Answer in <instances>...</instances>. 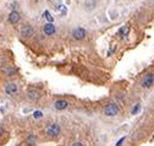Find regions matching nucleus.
I'll use <instances>...</instances> for the list:
<instances>
[{
	"label": "nucleus",
	"mask_w": 154,
	"mask_h": 146,
	"mask_svg": "<svg viewBox=\"0 0 154 146\" xmlns=\"http://www.w3.org/2000/svg\"><path fill=\"white\" fill-rule=\"evenodd\" d=\"M129 32H130V27L129 26H122L121 28L119 30V36H120L121 38H125L129 34Z\"/></svg>",
	"instance_id": "nucleus-12"
},
{
	"label": "nucleus",
	"mask_w": 154,
	"mask_h": 146,
	"mask_svg": "<svg viewBox=\"0 0 154 146\" xmlns=\"http://www.w3.org/2000/svg\"><path fill=\"white\" fill-rule=\"evenodd\" d=\"M71 146H83V144L82 142H73Z\"/></svg>",
	"instance_id": "nucleus-19"
},
{
	"label": "nucleus",
	"mask_w": 154,
	"mask_h": 146,
	"mask_svg": "<svg viewBox=\"0 0 154 146\" xmlns=\"http://www.w3.org/2000/svg\"><path fill=\"white\" fill-rule=\"evenodd\" d=\"M27 95H28V98H31V100H33V101H37L39 97H40V93L37 91V90H33V88L28 90Z\"/></svg>",
	"instance_id": "nucleus-10"
},
{
	"label": "nucleus",
	"mask_w": 154,
	"mask_h": 146,
	"mask_svg": "<svg viewBox=\"0 0 154 146\" xmlns=\"http://www.w3.org/2000/svg\"><path fill=\"white\" fill-rule=\"evenodd\" d=\"M31 110H32V108H25V109H23V112L27 113V112H31Z\"/></svg>",
	"instance_id": "nucleus-20"
},
{
	"label": "nucleus",
	"mask_w": 154,
	"mask_h": 146,
	"mask_svg": "<svg viewBox=\"0 0 154 146\" xmlns=\"http://www.w3.org/2000/svg\"><path fill=\"white\" fill-rule=\"evenodd\" d=\"M57 11H59V12L61 14V15H62V16H64V15H65V14L67 12V8H66V6H65V5H62V4H59V5L57 6Z\"/></svg>",
	"instance_id": "nucleus-13"
},
{
	"label": "nucleus",
	"mask_w": 154,
	"mask_h": 146,
	"mask_svg": "<svg viewBox=\"0 0 154 146\" xmlns=\"http://www.w3.org/2000/svg\"><path fill=\"white\" fill-rule=\"evenodd\" d=\"M86 34H87L86 30L82 28V27H77V28H75L72 31V37L75 39H77V41H82L83 38L86 37Z\"/></svg>",
	"instance_id": "nucleus-4"
},
{
	"label": "nucleus",
	"mask_w": 154,
	"mask_h": 146,
	"mask_svg": "<svg viewBox=\"0 0 154 146\" xmlns=\"http://www.w3.org/2000/svg\"><path fill=\"white\" fill-rule=\"evenodd\" d=\"M153 83H154V75L149 73V74L144 75V78H143V80L141 82V86L143 88H149V87L153 86Z\"/></svg>",
	"instance_id": "nucleus-3"
},
{
	"label": "nucleus",
	"mask_w": 154,
	"mask_h": 146,
	"mask_svg": "<svg viewBox=\"0 0 154 146\" xmlns=\"http://www.w3.org/2000/svg\"><path fill=\"white\" fill-rule=\"evenodd\" d=\"M4 73L5 74H12V73H15V70H13V69H10V70L9 69H6V70H4Z\"/></svg>",
	"instance_id": "nucleus-18"
},
{
	"label": "nucleus",
	"mask_w": 154,
	"mask_h": 146,
	"mask_svg": "<svg viewBox=\"0 0 154 146\" xmlns=\"http://www.w3.org/2000/svg\"><path fill=\"white\" fill-rule=\"evenodd\" d=\"M139 109H141V104H139V103H137L136 106L134 107V109H132V112H131V114H137V113L139 112Z\"/></svg>",
	"instance_id": "nucleus-15"
},
{
	"label": "nucleus",
	"mask_w": 154,
	"mask_h": 146,
	"mask_svg": "<svg viewBox=\"0 0 154 146\" xmlns=\"http://www.w3.org/2000/svg\"><path fill=\"white\" fill-rule=\"evenodd\" d=\"M43 32L44 34H47V36H52V34L55 33V26L53 24H45L44 27H43Z\"/></svg>",
	"instance_id": "nucleus-8"
},
{
	"label": "nucleus",
	"mask_w": 154,
	"mask_h": 146,
	"mask_svg": "<svg viewBox=\"0 0 154 146\" xmlns=\"http://www.w3.org/2000/svg\"><path fill=\"white\" fill-rule=\"evenodd\" d=\"M45 133L47 135L52 136V137H55L60 134V125L58 123H52L49 127L45 129Z\"/></svg>",
	"instance_id": "nucleus-1"
},
{
	"label": "nucleus",
	"mask_w": 154,
	"mask_h": 146,
	"mask_svg": "<svg viewBox=\"0 0 154 146\" xmlns=\"http://www.w3.org/2000/svg\"><path fill=\"white\" fill-rule=\"evenodd\" d=\"M4 133V129H3V127H1V125H0V135H1Z\"/></svg>",
	"instance_id": "nucleus-21"
},
{
	"label": "nucleus",
	"mask_w": 154,
	"mask_h": 146,
	"mask_svg": "<svg viewBox=\"0 0 154 146\" xmlns=\"http://www.w3.org/2000/svg\"><path fill=\"white\" fill-rule=\"evenodd\" d=\"M54 107L55 109H58V110H64L69 107V102L65 101V100H58L57 102L54 103Z\"/></svg>",
	"instance_id": "nucleus-6"
},
{
	"label": "nucleus",
	"mask_w": 154,
	"mask_h": 146,
	"mask_svg": "<svg viewBox=\"0 0 154 146\" xmlns=\"http://www.w3.org/2000/svg\"><path fill=\"white\" fill-rule=\"evenodd\" d=\"M20 19H21V16H20L18 11H11L10 15H9V22L12 24V25H15V24H17L20 21Z\"/></svg>",
	"instance_id": "nucleus-9"
},
{
	"label": "nucleus",
	"mask_w": 154,
	"mask_h": 146,
	"mask_svg": "<svg viewBox=\"0 0 154 146\" xmlns=\"http://www.w3.org/2000/svg\"><path fill=\"white\" fill-rule=\"evenodd\" d=\"M26 142H27L28 146H34L37 144V136L34 134H30L28 136H27V139H26Z\"/></svg>",
	"instance_id": "nucleus-11"
},
{
	"label": "nucleus",
	"mask_w": 154,
	"mask_h": 146,
	"mask_svg": "<svg viewBox=\"0 0 154 146\" xmlns=\"http://www.w3.org/2000/svg\"><path fill=\"white\" fill-rule=\"evenodd\" d=\"M125 140H126V136H124V137H121V139H120V140H119V141L116 142V146H121V145H122V142H124Z\"/></svg>",
	"instance_id": "nucleus-17"
},
{
	"label": "nucleus",
	"mask_w": 154,
	"mask_h": 146,
	"mask_svg": "<svg viewBox=\"0 0 154 146\" xmlns=\"http://www.w3.org/2000/svg\"><path fill=\"white\" fill-rule=\"evenodd\" d=\"M43 15H44V19L48 21V24H53V21H54V17L52 16V14L50 12H49L48 10L47 11H44V14H43Z\"/></svg>",
	"instance_id": "nucleus-14"
},
{
	"label": "nucleus",
	"mask_w": 154,
	"mask_h": 146,
	"mask_svg": "<svg viewBox=\"0 0 154 146\" xmlns=\"http://www.w3.org/2000/svg\"><path fill=\"white\" fill-rule=\"evenodd\" d=\"M119 113V107L116 103H109L108 106L104 108V114L107 117H115Z\"/></svg>",
	"instance_id": "nucleus-2"
},
{
	"label": "nucleus",
	"mask_w": 154,
	"mask_h": 146,
	"mask_svg": "<svg viewBox=\"0 0 154 146\" xmlns=\"http://www.w3.org/2000/svg\"><path fill=\"white\" fill-rule=\"evenodd\" d=\"M21 34H22V37H25V38L33 36V27L31 25L22 26V28H21Z\"/></svg>",
	"instance_id": "nucleus-5"
},
{
	"label": "nucleus",
	"mask_w": 154,
	"mask_h": 146,
	"mask_svg": "<svg viewBox=\"0 0 154 146\" xmlns=\"http://www.w3.org/2000/svg\"><path fill=\"white\" fill-rule=\"evenodd\" d=\"M5 92L8 95H15L17 92V85L13 82H10L5 86Z\"/></svg>",
	"instance_id": "nucleus-7"
},
{
	"label": "nucleus",
	"mask_w": 154,
	"mask_h": 146,
	"mask_svg": "<svg viewBox=\"0 0 154 146\" xmlns=\"http://www.w3.org/2000/svg\"><path fill=\"white\" fill-rule=\"evenodd\" d=\"M33 117L36 118V119H40V118L43 117V113H42L40 110H34V113H33Z\"/></svg>",
	"instance_id": "nucleus-16"
}]
</instances>
